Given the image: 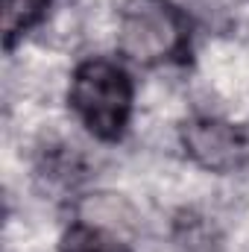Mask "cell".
Wrapping results in <instances>:
<instances>
[{
	"label": "cell",
	"instance_id": "6da1fadb",
	"mask_svg": "<svg viewBox=\"0 0 249 252\" xmlns=\"http://www.w3.org/2000/svg\"><path fill=\"white\" fill-rule=\"evenodd\" d=\"M67 100L73 115L94 138L121 141L132 118L135 85L124 64L94 56L76 64Z\"/></svg>",
	"mask_w": 249,
	"mask_h": 252
},
{
	"label": "cell",
	"instance_id": "7a4b0ae2",
	"mask_svg": "<svg viewBox=\"0 0 249 252\" xmlns=\"http://www.w3.org/2000/svg\"><path fill=\"white\" fill-rule=\"evenodd\" d=\"M118 47L144 67L182 62L190 47V21L173 0H126L118 21Z\"/></svg>",
	"mask_w": 249,
	"mask_h": 252
},
{
	"label": "cell",
	"instance_id": "3957f363",
	"mask_svg": "<svg viewBox=\"0 0 249 252\" xmlns=\"http://www.w3.org/2000/svg\"><path fill=\"white\" fill-rule=\"evenodd\" d=\"M185 153L211 173H235L247 164L249 141L247 135L229 121L220 118H190L182 124Z\"/></svg>",
	"mask_w": 249,
	"mask_h": 252
},
{
	"label": "cell",
	"instance_id": "277c9868",
	"mask_svg": "<svg viewBox=\"0 0 249 252\" xmlns=\"http://www.w3.org/2000/svg\"><path fill=\"white\" fill-rule=\"evenodd\" d=\"M50 0H3V47L12 50L18 38H24L44 15Z\"/></svg>",
	"mask_w": 249,
	"mask_h": 252
},
{
	"label": "cell",
	"instance_id": "5b68a950",
	"mask_svg": "<svg viewBox=\"0 0 249 252\" xmlns=\"http://www.w3.org/2000/svg\"><path fill=\"white\" fill-rule=\"evenodd\" d=\"M59 252H132V250L124 241H118L112 232L79 220L62 235Z\"/></svg>",
	"mask_w": 249,
	"mask_h": 252
}]
</instances>
